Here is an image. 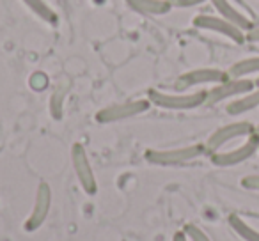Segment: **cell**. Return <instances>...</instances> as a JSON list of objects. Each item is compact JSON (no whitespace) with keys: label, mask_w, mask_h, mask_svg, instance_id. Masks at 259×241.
I'll return each mask as SVG.
<instances>
[{"label":"cell","mask_w":259,"mask_h":241,"mask_svg":"<svg viewBox=\"0 0 259 241\" xmlns=\"http://www.w3.org/2000/svg\"><path fill=\"white\" fill-rule=\"evenodd\" d=\"M213 8L215 11L219 13V16H222L224 20L231 22L233 25H236L240 30H243L245 34L248 32L250 29H254V23L248 16H245L240 9H236L229 0H211Z\"/></svg>","instance_id":"11"},{"label":"cell","mask_w":259,"mask_h":241,"mask_svg":"<svg viewBox=\"0 0 259 241\" xmlns=\"http://www.w3.org/2000/svg\"><path fill=\"white\" fill-rule=\"evenodd\" d=\"M255 89V80L250 78H227L226 82L217 83L208 90V98H206V105H217L220 101L234 100L238 96L250 92Z\"/></svg>","instance_id":"7"},{"label":"cell","mask_w":259,"mask_h":241,"mask_svg":"<svg viewBox=\"0 0 259 241\" xmlns=\"http://www.w3.org/2000/svg\"><path fill=\"white\" fill-rule=\"evenodd\" d=\"M255 87H259V78H257V80H255Z\"/></svg>","instance_id":"24"},{"label":"cell","mask_w":259,"mask_h":241,"mask_svg":"<svg viewBox=\"0 0 259 241\" xmlns=\"http://www.w3.org/2000/svg\"><path fill=\"white\" fill-rule=\"evenodd\" d=\"M208 90H197V92H163L158 89L148 90V100L151 105L163 110H194V108L206 105Z\"/></svg>","instance_id":"1"},{"label":"cell","mask_w":259,"mask_h":241,"mask_svg":"<svg viewBox=\"0 0 259 241\" xmlns=\"http://www.w3.org/2000/svg\"><path fill=\"white\" fill-rule=\"evenodd\" d=\"M202 155H208L206 153V146L192 144V146L174 148V149H148L144 156L151 165L174 167V165H183V163L194 162V160L201 158Z\"/></svg>","instance_id":"2"},{"label":"cell","mask_w":259,"mask_h":241,"mask_svg":"<svg viewBox=\"0 0 259 241\" xmlns=\"http://www.w3.org/2000/svg\"><path fill=\"white\" fill-rule=\"evenodd\" d=\"M194 27L201 30H208V32H215L220 36L227 37L233 43L236 44H243L247 41V34L243 30H240L236 25H233L231 22L224 20L222 16H215V15H197L194 18Z\"/></svg>","instance_id":"6"},{"label":"cell","mask_w":259,"mask_h":241,"mask_svg":"<svg viewBox=\"0 0 259 241\" xmlns=\"http://www.w3.org/2000/svg\"><path fill=\"white\" fill-rule=\"evenodd\" d=\"M247 41L250 43H259V27L254 25V29H250L247 32Z\"/></svg>","instance_id":"21"},{"label":"cell","mask_w":259,"mask_h":241,"mask_svg":"<svg viewBox=\"0 0 259 241\" xmlns=\"http://www.w3.org/2000/svg\"><path fill=\"white\" fill-rule=\"evenodd\" d=\"M241 186L245 190L259 191V174H250V176L241 177Z\"/></svg>","instance_id":"19"},{"label":"cell","mask_w":259,"mask_h":241,"mask_svg":"<svg viewBox=\"0 0 259 241\" xmlns=\"http://www.w3.org/2000/svg\"><path fill=\"white\" fill-rule=\"evenodd\" d=\"M183 230H185V234H187L188 241H211L208 234H206L201 227L195 225V223H187Z\"/></svg>","instance_id":"18"},{"label":"cell","mask_w":259,"mask_h":241,"mask_svg":"<svg viewBox=\"0 0 259 241\" xmlns=\"http://www.w3.org/2000/svg\"><path fill=\"white\" fill-rule=\"evenodd\" d=\"M254 73H259V57L241 59L227 69L229 78H248Z\"/></svg>","instance_id":"14"},{"label":"cell","mask_w":259,"mask_h":241,"mask_svg":"<svg viewBox=\"0 0 259 241\" xmlns=\"http://www.w3.org/2000/svg\"><path fill=\"white\" fill-rule=\"evenodd\" d=\"M71 163L73 169H75L76 179H78L82 190L85 191L87 195H94L98 191V181L96 176L93 172V167H91L89 156H87V151L82 144H73L71 148Z\"/></svg>","instance_id":"8"},{"label":"cell","mask_w":259,"mask_h":241,"mask_svg":"<svg viewBox=\"0 0 259 241\" xmlns=\"http://www.w3.org/2000/svg\"><path fill=\"white\" fill-rule=\"evenodd\" d=\"M227 223L243 241H259V230L248 225L240 215H229L227 216Z\"/></svg>","instance_id":"15"},{"label":"cell","mask_w":259,"mask_h":241,"mask_svg":"<svg viewBox=\"0 0 259 241\" xmlns=\"http://www.w3.org/2000/svg\"><path fill=\"white\" fill-rule=\"evenodd\" d=\"M22 2L37 16V18L47 22L48 25H57V22H59L57 13H55L45 0H22Z\"/></svg>","instance_id":"16"},{"label":"cell","mask_w":259,"mask_h":241,"mask_svg":"<svg viewBox=\"0 0 259 241\" xmlns=\"http://www.w3.org/2000/svg\"><path fill=\"white\" fill-rule=\"evenodd\" d=\"M257 107H259V87H255L250 92L243 94V96H238L233 101H229L226 107V112L229 115H241L254 110Z\"/></svg>","instance_id":"13"},{"label":"cell","mask_w":259,"mask_h":241,"mask_svg":"<svg viewBox=\"0 0 259 241\" xmlns=\"http://www.w3.org/2000/svg\"><path fill=\"white\" fill-rule=\"evenodd\" d=\"M229 78L227 71L219 68H197L187 71L176 80V87L180 90L183 89H190V87H197V85H217V83H222Z\"/></svg>","instance_id":"10"},{"label":"cell","mask_w":259,"mask_h":241,"mask_svg":"<svg viewBox=\"0 0 259 241\" xmlns=\"http://www.w3.org/2000/svg\"><path fill=\"white\" fill-rule=\"evenodd\" d=\"M255 133V126L248 121H236V123L224 124L219 130H215L206 140V153L213 155V153H219L229 142L236 140V138H247L250 135Z\"/></svg>","instance_id":"3"},{"label":"cell","mask_w":259,"mask_h":241,"mask_svg":"<svg viewBox=\"0 0 259 241\" xmlns=\"http://www.w3.org/2000/svg\"><path fill=\"white\" fill-rule=\"evenodd\" d=\"M50 208H52V188L47 181H41V183L37 184L32 211H30L29 218L23 223V229H25L27 232H34V230L39 229V227L47 222Z\"/></svg>","instance_id":"9"},{"label":"cell","mask_w":259,"mask_h":241,"mask_svg":"<svg viewBox=\"0 0 259 241\" xmlns=\"http://www.w3.org/2000/svg\"><path fill=\"white\" fill-rule=\"evenodd\" d=\"M130 9L146 16H163L170 11V4L167 0H124Z\"/></svg>","instance_id":"12"},{"label":"cell","mask_w":259,"mask_h":241,"mask_svg":"<svg viewBox=\"0 0 259 241\" xmlns=\"http://www.w3.org/2000/svg\"><path fill=\"white\" fill-rule=\"evenodd\" d=\"M255 133L259 135V124H257V126H255Z\"/></svg>","instance_id":"23"},{"label":"cell","mask_w":259,"mask_h":241,"mask_svg":"<svg viewBox=\"0 0 259 241\" xmlns=\"http://www.w3.org/2000/svg\"><path fill=\"white\" fill-rule=\"evenodd\" d=\"M255 153H259V135L257 133L247 137V140L241 146H238V148L229 149V151L213 153V155H209V158H211V163L215 167H234V165H240V163L247 162Z\"/></svg>","instance_id":"5"},{"label":"cell","mask_w":259,"mask_h":241,"mask_svg":"<svg viewBox=\"0 0 259 241\" xmlns=\"http://www.w3.org/2000/svg\"><path fill=\"white\" fill-rule=\"evenodd\" d=\"M69 92V85L68 83H61L57 89L52 92L50 96V115L54 119H62V112H64V101L66 96Z\"/></svg>","instance_id":"17"},{"label":"cell","mask_w":259,"mask_h":241,"mask_svg":"<svg viewBox=\"0 0 259 241\" xmlns=\"http://www.w3.org/2000/svg\"><path fill=\"white\" fill-rule=\"evenodd\" d=\"M172 241H188V237H187V234H185V230H178V232L174 234Z\"/></svg>","instance_id":"22"},{"label":"cell","mask_w":259,"mask_h":241,"mask_svg":"<svg viewBox=\"0 0 259 241\" xmlns=\"http://www.w3.org/2000/svg\"><path fill=\"white\" fill-rule=\"evenodd\" d=\"M151 103L149 100H130L124 103H115L110 107H105L101 110L96 112L94 119H96L100 124H112L119 123V121H124V119H132L135 115H141L144 112L149 110Z\"/></svg>","instance_id":"4"},{"label":"cell","mask_w":259,"mask_h":241,"mask_svg":"<svg viewBox=\"0 0 259 241\" xmlns=\"http://www.w3.org/2000/svg\"><path fill=\"white\" fill-rule=\"evenodd\" d=\"M167 2L170 4V8H195L211 0H167Z\"/></svg>","instance_id":"20"}]
</instances>
